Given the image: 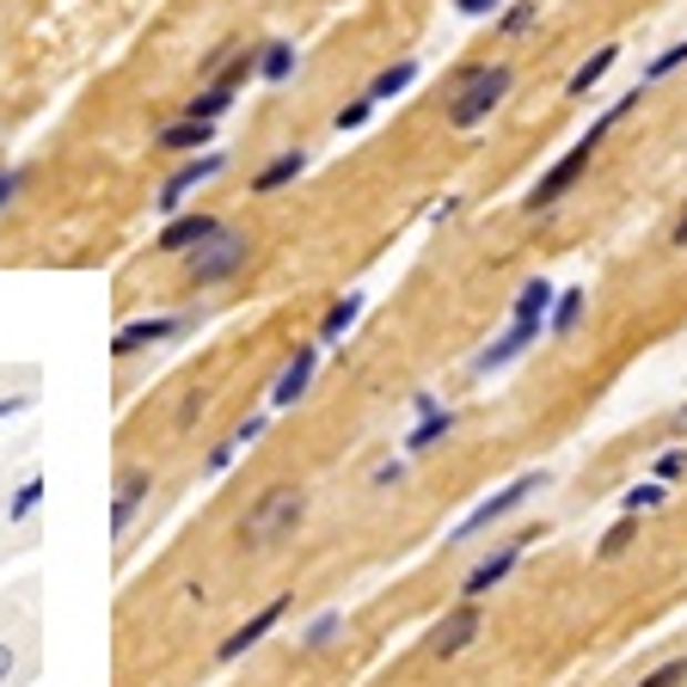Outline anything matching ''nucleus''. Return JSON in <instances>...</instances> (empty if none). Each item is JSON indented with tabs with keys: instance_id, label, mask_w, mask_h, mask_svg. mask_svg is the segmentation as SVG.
I'll list each match as a JSON object with an SVG mask.
<instances>
[{
	"instance_id": "1",
	"label": "nucleus",
	"mask_w": 687,
	"mask_h": 687,
	"mask_svg": "<svg viewBox=\"0 0 687 687\" xmlns=\"http://www.w3.org/2000/svg\"><path fill=\"white\" fill-rule=\"evenodd\" d=\"M307 522V491L301 485H265L239 515V546L246 553H277L283 541H295V529Z\"/></svg>"
},
{
	"instance_id": "2",
	"label": "nucleus",
	"mask_w": 687,
	"mask_h": 687,
	"mask_svg": "<svg viewBox=\"0 0 687 687\" xmlns=\"http://www.w3.org/2000/svg\"><path fill=\"white\" fill-rule=\"evenodd\" d=\"M633 105H638V93H626L621 105H608V111H602V117L589 123V135H583L577 147H571V154H558L553 166L541 172V185L529 191V215H546V209H553L558 197H571V191H577V178H583V172H589V154H595V147H602V135H608L614 123H621L626 111H633Z\"/></svg>"
},
{
	"instance_id": "3",
	"label": "nucleus",
	"mask_w": 687,
	"mask_h": 687,
	"mask_svg": "<svg viewBox=\"0 0 687 687\" xmlns=\"http://www.w3.org/2000/svg\"><path fill=\"white\" fill-rule=\"evenodd\" d=\"M510 86H515V68L510 62H473V68H461V74H454V86H449V130H479V123H485L491 111L510 99Z\"/></svg>"
},
{
	"instance_id": "4",
	"label": "nucleus",
	"mask_w": 687,
	"mask_h": 687,
	"mask_svg": "<svg viewBox=\"0 0 687 687\" xmlns=\"http://www.w3.org/2000/svg\"><path fill=\"white\" fill-rule=\"evenodd\" d=\"M246 265H252V234L246 227H215L209 239H203L197 252L185 258V283L197 295H209V289H227L234 277H246Z\"/></svg>"
},
{
	"instance_id": "5",
	"label": "nucleus",
	"mask_w": 687,
	"mask_h": 687,
	"mask_svg": "<svg viewBox=\"0 0 687 687\" xmlns=\"http://www.w3.org/2000/svg\"><path fill=\"white\" fill-rule=\"evenodd\" d=\"M541 491H546V473H515L510 485H498L473 515H461V522H454V541H473V534H485V529H498V522H510V515L522 510L529 498H541Z\"/></svg>"
},
{
	"instance_id": "6",
	"label": "nucleus",
	"mask_w": 687,
	"mask_h": 687,
	"mask_svg": "<svg viewBox=\"0 0 687 687\" xmlns=\"http://www.w3.org/2000/svg\"><path fill=\"white\" fill-rule=\"evenodd\" d=\"M227 172V154H215V147H203V154H191V160H178V166L160 178V191H154V209L160 215H178L191 197H197L209 178H222Z\"/></svg>"
},
{
	"instance_id": "7",
	"label": "nucleus",
	"mask_w": 687,
	"mask_h": 687,
	"mask_svg": "<svg viewBox=\"0 0 687 687\" xmlns=\"http://www.w3.org/2000/svg\"><path fill=\"white\" fill-rule=\"evenodd\" d=\"M191 319L185 314H142V319H123L117 331H111V357L130 362V357H147V350H160V344L185 338Z\"/></svg>"
},
{
	"instance_id": "8",
	"label": "nucleus",
	"mask_w": 687,
	"mask_h": 687,
	"mask_svg": "<svg viewBox=\"0 0 687 687\" xmlns=\"http://www.w3.org/2000/svg\"><path fill=\"white\" fill-rule=\"evenodd\" d=\"M479 626H485V608H479V602H454L449 614H442L437 626H430V638H423V645H430V657H461V650H473V638H479Z\"/></svg>"
},
{
	"instance_id": "9",
	"label": "nucleus",
	"mask_w": 687,
	"mask_h": 687,
	"mask_svg": "<svg viewBox=\"0 0 687 687\" xmlns=\"http://www.w3.org/2000/svg\"><path fill=\"white\" fill-rule=\"evenodd\" d=\"M289 608H295V595H270V602L252 614V621H239L234 633L222 638V650H215V657H222V663H239L246 650H258V645H265V638L283 626V614H289Z\"/></svg>"
},
{
	"instance_id": "10",
	"label": "nucleus",
	"mask_w": 687,
	"mask_h": 687,
	"mask_svg": "<svg viewBox=\"0 0 687 687\" xmlns=\"http://www.w3.org/2000/svg\"><path fill=\"white\" fill-rule=\"evenodd\" d=\"M215 227H222V215H209V209H178V215H166L154 252H160V258H191V252H197L203 239L215 234Z\"/></svg>"
},
{
	"instance_id": "11",
	"label": "nucleus",
	"mask_w": 687,
	"mask_h": 687,
	"mask_svg": "<svg viewBox=\"0 0 687 687\" xmlns=\"http://www.w3.org/2000/svg\"><path fill=\"white\" fill-rule=\"evenodd\" d=\"M319 350H326V344H301V350L283 362V375L270 381V411H295L307 399V387H314V375H319Z\"/></svg>"
},
{
	"instance_id": "12",
	"label": "nucleus",
	"mask_w": 687,
	"mask_h": 687,
	"mask_svg": "<svg viewBox=\"0 0 687 687\" xmlns=\"http://www.w3.org/2000/svg\"><path fill=\"white\" fill-rule=\"evenodd\" d=\"M147 498H154V466H123L117 491H111V534H130L135 515L147 510Z\"/></svg>"
},
{
	"instance_id": "13",
	"label": "nucleus",
	"mask_w": 687,
	"mask_h": 687,
	"mask_svg": "<svg viewBox=\"0 0 687 687\" xmlns=\"http://www.w3.org/2000/svg\"><path fill=\"white\" fill-rule=\"evenodd\" d=\"M529 541H534V534H529ZM529 541H515V546H498V553H491V558H479V565L466 571V589H461L466 602H479V595H491V589H498V583L510 577L515 565H522V553H529Z\"/></svg>"
},
{
	"instance_id": "14",
	"label": "nucleus",
	"mask_w": 687,
	"mask_h": 687,
	"mask_svg": "<svg viewBox=\"0 0 687 687\" xmlns=\"http://www.w3.org/2000/svg\"><path fill=\"white\" fill-rule=\"evenodd\" d=\"M301 172H307V147H283V154H270L265 166L252 172V197H277V191H289Z\"/></svg>"
},
{
	"instance_id": "15",
	"label": "nucleus",
	"mask_w": 687,
	"mask_h": 687,
	"mask_svg": "<svg viewBox=\"0 0 687 687\" xmlns=\"http://www.w3.org/2000/svg\"><path fill=\"white\" fill-rule=\"evenodd\" d=\"M154 147H160V154H203V147H215V123H203V117H172L166 130L154 135Z\"/></svg>"
},
{
	"instance_id": "16",
	"label": "nucleus",
	"mask_w": 687,
	"mask_h": 687,
	"mask_svg": "<svg viewBox=\"0 0 687 687\" xmlns=\"http://www.w3.org/2000/svg\"><path fill=\"white\" fill-rule=\"evenodd\" d=\"M541 331L546 326H515V319H510V326H503V338H491L485 344V350H479V369H510V362L515 357H522V350H529V344H541Z\"/></svg>"
},
{
	"instance_id": "17",
	"label": "nucleus",
	"mask_w": 687,
	"mask_h": 687,
	"mask_svg": "<svg viewBox=\"0 0 687 687\" xmlns=\"http://www.w3.org/2000/svg\"><path fill=\"white\" fill-rule=\"evenodd\" d=\"M362 307H369V301H362V289L338 295V301L326 307V319H319V344L331 350V344H344V338H350V331H357V319H362Z\"/></svg>"
},
{
	"instance_id": "18",
	"label": "nucleus",
	"mask_w": 687,
	"mask_h": 687,
	"mask_svg": "<svg viewBox=\"0 0 687 687\" xmlns=\"http://www.w3.org/2000/svg\"><path fill=\"white\" fill-rule=\"evenodd\" d=\"M553 301H558L553 283H546V277H529V283H522V295H515V307H510V319H515V326H546Z\"/></svg>"
},
{
	"instance_id": "19",
	"label": "nucleus",
	"mask_w": 687,
	"mask_h": 687,
	"mask_svg": "<svg viewBox=\"0 0 687 687\" xmlns=\"http://www.w3.org/2000/svg\"><path fill=\"white\" fill-rule=\"evenodd\" d=\"M295 68H301V55H295L289 38H270L265 50H258V80H265V86H289Z\"/></svg>"
},
{
	"instance_id": "20",
	"label": "nucleus",
	"mask_w": 687,
	"mask_h": 687,
	"mask_svg": "<svg viewBox=\"0 0 687 687\" xmlns=\"http://www.w3.org/2000/svg\"><path fill=\"white\" fill-rule=\"evenodd\" d=\"M454 423H461V418H454V411H423V418L418 423H411V430H406V442H399V449H406V454H423V449H437V442L442 437H449V430H454Z\"/></svg>"
},
{
	"instance_id": "21",
	"label": "nucleus",
	"mask_w": 687,
	"mask_h": 687,
	"mask_svg": "<svg viewBox=\"0 0 687 687\" xmlns=\"http://www.w3.org/2000/svg\"><path fill=\"white\" fill-rule=\"evenodd\" d=\"M43 498H50V479H43V473L19 479V485H13V498H7V522H31V515L43 510Z\"/></svg>"
},
{
	"instance_id": "22",
	"label": "nucleus",
	"mask_w": 687,
	"mask_h": 687,
	"mask_svg": "<svg viewBox=\"0 0 687 687\" xmlns=\"http://www.w3.org/2000/svg\"><path fill=\"white\" fill-rule=\"evenodd\" d=\"M411 86H418V62H393V68H381V74L369 80V99H375V105H387V99L411 93Z\"/></svg>"
},
{
	"instance_id": "23",
	"label": "nucleus",
	"mask_w": 687,
	"mask_h": 687,
	"mask_svg": "<svg viewBox=\"0 0 687 687\" xmlns=\"http://www.w3.org/2000/svg\"><path fill=\"white\" fill-rule=\"evenodd\" d=\"M258 50H265V43H252V50H234V55H222V68H215L209 80H222V86H246V80H258Z\"/></svg>"
},
{
	"instance_id": "24",
	"label": "nucleus",
	"mask_w": 687,
	"mask_h": 687,
	"mask_svg": "<svg viewBox=\"0 0 687 687\" xmlns=\"http://www.w3.org/2000/svg\"><path fill=\"white\" fill-rule=\"evenodd\" d=\"M614 62H621V50H614V43H602V50H595V55H589V62H583V68H577V74H571V80H565V93H571V99H583V93H589V86H595V80L608 74V68H614Z\"/></svg>"
},
{
	"instance_id": "25",
	"label": "nucleus",
	"mask_w": 687,
	"mask_h": 687,
	"mask_svg": "<svg viewBox=\"0 0 687 687\" xmlns=\"http://www.w3.org/2000/svg\"><path fill=\"white\" fill-rule=\"evenodd\" d=\"M583 307H589V295H583V289H558L553 314H546V331H553V338H565V331H577Z\"/></svg>"
},
{
	"instance_id": "26",
	"label": "nucleus",
	"mask_w": 687,
	"mask_h": 687,
	"mask_svg": "<svg viewBox=\"0 0 687 687\" xmlns=\"http://www.w3.org/2000/svg\"><path fill=\"white\" fill-rule=\"evenodd\" d=\"M633 541H638V515H621V522H614V529L595 541V558H602V565H614V558L633 553Z\"/></svg>"
},
{
	"instance_id": "27",
	"label": "nucleus",
	"mask_w": 687,
	"mask_h": 687,
	"mask_svg": "<svg viewBox=\"0 0 687 687\" xmlns=\"http://www.w3.org/2000/svg\"><path fill=\"white\" fill-rule=\"evenodd\" d=\"M234 86H222V80H209V86H203V93L197 99H191V105H185V117H203V123H215V117H222V111L227 105H234Z\"/></svg>"
},
{
	"instance_id": "28",
	"label": "nucleus",
	"mask_w": 687,
	"mask_h": 687,
	"mask_svg": "<svg viewBox=\"0 0 687 687\" xmlns=\"http://www.w3.org/2000/svg\"><path fill=\"white\" fill-rule=\"evenodd\" d=\"M534 19H541V7H534V0H515V7H503L498 31H503V38H529Z\"/></svg>"
},
{
	"instance_id": "29",
	"label": "nucleus",
	"mask_w": 687,
	"mask_h": 687,
	"mask_svg": "<svg viewBox=\"0 0 687 687\" xmlns=\"http://www.w3.org/2000/svg\"><path fill=\"white\" fill-rule=\"evenodd\" d=\"M657 503H663V479H645V485H626V491H621V510H626V515L657 510Z\"/></svg>"
},
{
	"instance_id": "30",
	"label": "nucleus",
	"mask_w": 687,
	"mask_h": 687,
	"mask_svg": "<svg viewBox=\"0 0 687 687\" xmlns=\"http://www.w3.org/2000/svg\"><path fill=\"white\" fill-rule=\"evenodd\" d=\"M338 626H344V614H338V608H326V614H319V621L301 633V650H326L331 638H338Z\"/></svg>"
},
{
	"instance_id": "31",
	"label": "nucleus",
	"mask_w": 687,
	"mask_h": 687,
	"mask_svg": "<svg viewBox=\"0 0 687 687\" xmlns=\"http://www.w3.org/2000/svg\"><path fill=\"white\" fill-rule=\"evenodd\" d=\"M369 117H375V99L362 93V99H350V105H344L338 117H331V130H338V135H350V130H362Z\"/></svg>"
},
{
	"instance_id": "32",
	"label": "nucleus",
	"mask_w": 687,
	"mask_h": 687,
	"mask_svg": "<svg viewBox=\"0 0 687 687\" xmlns=\"http://www.w3.org/2000/svg\"><path fill=\"white\" fill-rule=\"evenodd\" d=\"M270 418H277V411H252V418H239L234 423V442H239V449H252V442H265V430H270Z\"/></svg>"
},
{
	"instance_id": "33",
	"label": "nucleus",
	"mask_w": 687,
	"mask_h": 687,
	"mask_svg": "<svg viewBox=\"0 0 687 687\" xmlns=\"http://www.w3.org/2000/svg\"><path fill=\"white\" fill-rule=\"evenodd\" d=\"M638 687H687V657H669V663H657V669H650Z\"/></svg>"
},
{
	"instance_id": "34",
	"label": "nucleus",
	"mask_w": 687,
	"mask_h": 687,
	"mask_svg": "<svg viewBox=\"0 0 687 687\" xmlns=\"http://www.w3.org/2000/svg\"><path fill=\"white\" fill-rule=\"evenodd\" d=\"M681 473H687V449H663L657 461H650V479H663V485H675Z\"/></svg>"
},
{
	"instance_id": "35",
	"label": "nucleus",
	"mask_w": 687,
	"mask_h": 687,
	"mask_svg": "<svg viewBox=\"0 0 687 687\" xmlns=\"http://www.w3.org/2000/svg\"><path fill=\"white\" fill-rule=\"evenodd\" d=\"M234 461H239V442L227 437L222 449H209V461H203V479H222V473H227V466H234Z\"/></svg>"
},
{
	"instance_id": "36",
	"label": "nucleus",
	"mask_w": 687,
	"mask_h": 687,
	"mask_svg": "<svg viewBox=\"0 0 687 687\" xmlns=\"http://www.w3.org/2000/svg\"><path fill=\"white\" fill-rule=\"evenodd\" d=\"M675 68H687V43H669V50L645 68V80H663V74H675Z\"/></svg>"
},
{
	"instance_id": "37",
	"label": "nucleus",
	"mask_w": 687,
	"mask_h": 687,
	"mask_svg": "<svg viewBox=\"0 0 687 687\" xmlns=\"http://www.w3.org/2000/svg\"><path fill=\"white\" fill-rule=\"evenodd\" d=\"M19 185H25V172H19V166H0V215L13 209V197H19Z\"/></svg>"
},
{
	"instance_id": "38",
	"label": "nucleus",
	"mask_w": 687,
	"mask_h": 687,
	"mask_svg": "<svg viewBox=\"0 0 687 687\" xmlns=\"http://www.w3.org/2000/svg\"><path fill=\"white\" fill-rule=\"evenodd\" d=\"M31 406H38L31 393H0V423H7V418H25Z\"/></svg>"
},
{
	"instance_id": "39",
	"label": "nucleus",
	"mask_w": 687,
	"mask_h": 687,
	"mask_svg": "<svg viewBox=\"0 0 687 687\" xmlns=\"http://www.w3.org/2000/svg\"><path fill=\"white\" fill-rule=\"evenodd\" d=\"M503 0H454V13L461 19H485V13H498Z\"/></svg>"
},
{
	"instance_id": "40",
	"label": "nucleus",
	"mask_w": 687,
	"mask_h": 687,
	"mask_svg": "<svg viewBox=\"0 0 687 687\" xmlns=\"http://www.w3.org/2000/svg\"><path fill=\"white\" fill-rule=\"evenodd\" d=\"M399 479H406V461H381V466H375V485H399Z\"/></svg>"
},
{
	"instance_id": "41",
	"label": "nucleus",
	"mask_w": 687,
	"mask_h": 687,
	"mask_svg": "<svg viewBox=\"0 0 687 687\" xmlns=\"http://www.w3.org/2000/svg\"><path fill=\"white\" fill-rule=\"evenodd\" d=\"M197 418H203V393H191L185 411H178V423H197Z\"/></svg>"
},
{
	"instance_id": "42",
	"label": "nucleus",
	"mask_w": 687,
	"mask_h": 687,
	"mask_svg": "<svg viewBox=\"0 0 687 687\" xmlns=\"http://www.w3.org/2000/svg\"><path fill=\"white\" fill-rule=\"evenodd\" d=\"M669 246H681V252H687V209L675 215V227H669Z\"/></svg>"
},
{
	"instance_id": "43",
	"label": "nucleus",
	"mask_w": 687,
	"mask_h": 687,
	"mask_svg": "<svg viewBox=\"0 0 687 687\" xmlns=\"http://www.w3.org/2000/svg\"><path fill=\"white\" fill-rule=\"evenodd\" d=\"M13 663H19V657H13V645H7V638H0V681H7V675H13Z\"/></svg>"
}]
</instances>
